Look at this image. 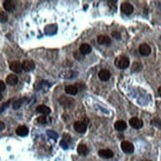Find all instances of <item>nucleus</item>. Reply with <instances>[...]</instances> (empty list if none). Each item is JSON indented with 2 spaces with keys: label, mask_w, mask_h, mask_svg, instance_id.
I'll list each match as a JSON object with an SVG mask.
<instances>
[{
  "label": "nucleus",
  "mask_w": 161,
  "mask_h": 161,
  "mask_svg": "<svg viewBox=\"0 0 161 161\" xmlns=\"http://www.w3.org/2000/svg\"><path fill=\"white\" fill-rule=\"evenodd\" d=\"M115 65L121 69H124L130 65V60H129L126 56H124V55L119 56V57L116 58Z\"/></svg>",
  "instance_id": "obj_1"
},
{
  "label": "nucleus",
  "mask_w": 161,
  "mask_h": 161,
  "mask_svg": "<svg viewBox=\"0 0 161 161\" xmlns=\"http://www.w3.org/2000/svg\"><path fill=\"white\" fill-rule=\"evenodd\" d=\"M28 133H29L28 129L25 126H18L17 130H16V133H17L18 135H20V137H26V135H28Z\"/></svg>",
  "instance_id": "obj_14"
},
{
  "label": "nucleus",
  "mask_w": 161,
  "mask_h": 161,
  "mask_svg": "<svg viewBox=\"0 0 161 161\" xmlns=\"http://www.w3.org/2000/svg\"><path fill=\"white\" fill-rule=\"evenodd\" d=\"M73 126H74V130H75L77 133H83L86 131V129H87V124L84 123V122L78 121V122H75V123H74Z\"/></svg>",
  "instance_id": "obj_4"
},
{
  "label": "nucleus",
  "mask_w": 161,
  "mask_h": 161,
  "mask_svg": "<svg viewBox=\"0 0 161 161\" xmlns=\"http://www.w3.org/2000/svg\"><path fill=\"white\" fill-rule=\"evenodd\" d=\"M111 77V72L107 69H102L100 70L99 72V78L101 79L102 81H107L110 79Z\"/></svg>",
  "instance_id": "obj_8"
},
{
  "label": "nucleus",
  "mask_w": 161,
  "mask_h": 161,
  "mask_svg": "<svg viewBox=\"0 0 161 161\" xmlns=\"http://www.w3.org/2000/svg\"><path fill=\"white\" fill-rule=\"evenodd\" d=\"M2 98H3V96H2V94H1V93H0V101H1V100H2Z\"/></svg>",
  "instance_id": "obj_29"
},
{
  "label": "nucleus",
  "mask_w": 161,
  "mask_h": 161,
  "mask_svg": "<svg viewBox=\"0 0 161 161\" xmlns=\"http://www.w3.org/2000/svg\"><path fill=\"white\" fill-rule=\"evenodd\" d=\"M113 36H114L115 38H117V39L121 38V37H120V34L119 33H116V32H114V33H113Z\"/></svg>",
  "instance_id": "obj_25"
},
{
  "label": "nucleus",
  "mask_w": 161,
  "mask_h": 161,
  "mask_svg": "<svg viewBox=\"0 0 161 161\" xmlns=\"http://www.w3.org/2000/svg\"><path fill=\"white\" fill-rule=\"evenodd\" d=\"M158 94H159V96L161 97V86L158 88Z\"/></svg>",
  "instance_id": "obj_28"
},
{
  "label": "nucleus",
  "mask_w": 161,
  "mask_h": 161,
  "mask_svg": "<svg viewBox=\"0 0 161 161\" xmlns=\"http://www.w3.org/2000/svg\"><path fill=\"white\" fill-rule=\"evenodd\" d=\"M99 155L103 158H112L114 153L110 149H101V150H99Z\"/></svg>",
  "instance_id": "obj_10"
},
{
  "label": "nucleus",
  "mask_w": 161,
  "mask_h": 161,
  "mask_svg": "<svg viewBox=\"0 0 161 161\" xmlns=\"http://www.w3.org/2000/svg\"><path fill=\"white\" fill-rule=\"evenodd\" d=\"M37 112L38 113H41V114L43 115H49L51 114V109H49V107H47V106L45 105H40L37 107Z\"/></svg>",
  "instance_id": "obj_15"
},
{
  "label": "nucleus",
  "mask_w": 161,
  "mask_h": 161,
  "mask_svg": "<svg viewBox=\"0 0 161 161\" xmlns=\"http://www.w3.org/2000/svg\"><path fill=\"white\" fill-rule=\"evenodd\" d=\"M138 51H139V53L141 54V55L146 56V55H148V54L150 53L151 49H150V47H149L147 44H141L139 46V49H138Z\"/></svg>",
  "instance_id": "obj_6"
},
{
  "label": "nucleus",
  "mask_w": 161,
  "mask_h": 161,
  "mask_svg": "<svg viewBox=\"0 0 161 161\" xmlns=\"http://www.w3.org/2000/svg\"><path fill=\"white\" fill-rule=\"evenodd\" d=\"M6 82L10 85H15L18 83V77L17 75H14V74H10V75L7 76L6 78Z\"/></svg>",
  "instance_id": "obj_18"
},
{
  "label": "nucleus",
  "mask_w": 161,
  "mask_h": 161,
  "mask_svg": "<svg viewBox=\"0 0 161 161\" xmlns=\"http://www.w3.org/2000/svg\"><path fill=\"white\" fill-rule=\"evenodd\" d=\"M121 147H122V150L126 153H133V150H135V147H133V143L130 141H126V140L122 142Z\"/></svg>",
  "instance_id": "obj_2"
},
{
  "label": "nucleus",
  "mask_w": 161,
  "mask_h": 161,
  "mask_svg": "<svg viewBox=\"0 0 161 161\" xmlns=\"http://www.w3.org/2000/svg\"><path fill=\"white\" fill-rule=\"evenodd\" d=\"M37 122L39 124H45L47 122V118L46 116H41V117H39L37 119Z\"/></svg>",
  "instance_id": "obj_21"
},
{
  "label": "nucleus",
  "mask_w": 161,
  "mask_h": 161,
  "mask_svg": "<svg viewBox=\"0 0 161 161\" xmlns=\"http://www.w3.org/2000/svg\"><path fill=\"white\" fill-rule=\"evenodd\" d=\"M97 41L100 45H110L111 44V39L106 35H101L97 38Z\"/></svg>",
  "instance_id": "obj_11"
},
{
  "label": "nucleus",
  "mask_w": 161,
  "mask_h": 161,
  "mask_svg": "<svg viewBox=\"0 0 161 161\" xmlns=\"http://www.w3.org/2000/svg\"><path fill=\"white\" fill-rule=\"evenodd\" d=\"M3 7L5 9L6 11H13L15 9V4L13 1H11V0H5V1L3 2Z\"/></svg>",
  "instance_id": "obj_12"
},
{
  "label": "nucleus",
  "mask_w": 161,
  "mask_h": 161,
  "mask_svg": "<svg viewBox=\"0 0 161 161\" xmlns=\"http://www.w3.org/2000/svg\"><path fill=\"white\" fill-rule=\"evenodd\" d=\"M144 161H150V160H144Z\"/></svg>",
  "instance_id": "obj_30"
},
{
  "label": "nucleus",
  "mask_w": 161,
  "mask_h": 161,
  "mask_svg": "<svg viewBox=\"0 0 161 161\" xmlns=\"http://www.w3.org/2000/svg\"><path fill=\"white\" fill-rule=\"evenodd\" d=\"M60 144H62V145L63 148H66V146H67V145L64 143V141H62V142H60Z\"/></svg>",
  "instance_id": "obj_27"
},
{
  "label": "nucleus",
  "mask_w": 161,
  "mask_h": 161,
  "mask_svg": "<svg viewBox=\"0 0 161 161\" xmlns=\"http://www.w3.org/2000/svg\"><path fill=\"white\" fill-rule=\"evenodd\" d=\"M115 129L119 131H123L126 129V123L124 121H118L115 124Z\"/></svg>",
  "instance_id": "obj_16"
},
{
  "label": "nucleus",
  "mask_w": 161,
  "mask_h": 161,
  "mask_svg": "<svg viewBox=\"0 0 161 161\" xmlns=\"http://www.w3.org/2000/svg\"><path fill=\"white\" fill-rule=\"evenodd\" d=\"M88 147L85 145V144H79L78 147H77V152H78L80 155H86L88 153Z\"/></svg>",
  "instance_id": "obj_19"
},
{
  "label": "nucleus",
  "mask_w": 161,
  "mask_h": 161,
  "mask_svg": "<svg viewBox=\"0 0 161 161\" xmlns=\"http://www.w3.org/2000/svg\"><path fill=\"white\" fill-rule=\"evenodd\" d=\"M4 128H5V124L3 122H0V131H2Z\"/></svg>",
  "instance_id": "obj_24"
},
{
  "label": "nucleus",
  "mask_w": 161,
  "mask_h": 161,
  "mask_svg": "<svg viewBox=\"0 0 161 161\" xmlns=\"http://www.w3.org/2000/svg\"><path fill=\"white\" fill-rule=\"evenodd\" d=\"M121 10L124 14L130 15L133 12V6L131 5L130 2H124L121 5Z\"/></svg>",
  "instance_id": "obj_3"
},
{
  "label": "nucleus",
  "mask_w": 161,
  "mask_h": 161,
  "mask_svg": "<svg viewBox=\"0 0 161 161\" xmlns=\"http://www.w3.org/2000/svg\"><path fill=\"white\" fill-rule=\"evenodd\" d=\"M21 104H22V101L21 100H18V101H16L15 103H14V105H13V107H14V109H18L20 107V106H21Z\"/></svg>",
  "instance_id": "obj_22"
},
{
  "label": "nucleus",
  "mask_w": 161,
  "mask_h": 161,
  "mask_svg": "<svg viewBox=\"0 0 161 161\" xmlns=\"http://www.w3.org/2000/svg\"><path fill=\"white\" fill-rule=\"evenodd\" d=\"M22 66H23V69L26 70V71H31V70L35 68V63H34L33 60H25L22 63Z\"/></svg>",
  "instance_id": "obj_9"
},
{
  "label": "nucleus",
  "mask_w": 161,
  "mask_h": 161,
  "mask_svg": "<svg viewBox=\"0 0 161 161\" xmlns=\"http://www.w3.org/2000/svg\"><path fill=\"white\" fill-rule=\"evenodd\" d=\"M5 88H6L5 83H4L3 81L0 80V92H1V91H4V90H5Z\"/></svg>",
  "instance_id": "obj_23"
},
{
  "label": "nucleus",
  "mask_w": 161,
  "mask_h": 161,
  "mask_svg": "<svg viewBox=\"0 0 161 161\" xmlns=\"http://www.w3.org/2000/svg\"><path fill=\"white\" fill-rule=\"evenodd\" d=\"M91 51H92V47L88 44H83V45H81L80 47H79V51H80L82 54H88V53H91Z\"/></svg>",
  "instance_id": "obj_13"
},
{
  "label": "nucleus",
  "mask_w": 161,
  "mask_h": 161,
  "mask_svg": "<svg viewBox=\"0 0 161 161\" xmlns=\"http://www.w3.org/2000/svg\"><path fill=\"white\" fill-rule=\"evenodd\" d=\"M8 20V16L5 12L0 11V22H6Z\"/></svg>",
  "instance_id": "obj_20"
},
{
  "label": "nucleus",
  "mask_w": 161,
  "mask_h": 161,
  "mask_svg": "<svg viewBox=\"0 0 161 161\" xmlns=\"http://www.w3.org/2000/svg\"><path fill=\"white\" fill-rule=\"evenodd\" d=\"M65 92L69 95H76L78 93V88L74 85H68L65 87Z\"/></svg>",
  "instance_id": "obj_17"
},
{
  "label": "nucleus",
  "mask_w": 161,
  "mask_h": 161,
  "mask_svg": "<svg viewBox=\"0 0 161 161\" xmlns=\"http://www.w3.org/2000/svg\"><path fill=\"white\" fill-rule=\"evenodd\" d=\"M47 135H53L54 137H56V135H55V133H51V131H47Z\"/></svg>",
  "instance_id": "obj_26"
},
{
  "label": "nucleus",
  "mask_w": 161,
  "mask_h": 161,
  "mask_svg": "<svg viewBox=\"0 0 161 161\" xmlns=\"http://www.w3.org/2000/svg\"><path fill=\"white\" fill-rule=\"evenodd\" d=\"M10 69L15 73H20L23 70V66L19 62H13L10 63Z\"/></svg>",
  "instance_id": "obj_7"
},
{
  "label": "nucleus",
  "mask_w": 161,
  "mask_h": 161,
  "mask_svg": "<svg viewBox=\"0 0 161 161\" xmlns=\"http://www.w3.org/2000/svg\"><path fill=\"white\" fill-rule=\"evenodd\" d=\"M130 124L131 128H133V129H140L143 126V123H142L141 120H139L138 118H131L130 120Z\"/></svg>",
  "instance_id": "obj_5"
}]
</instances>
